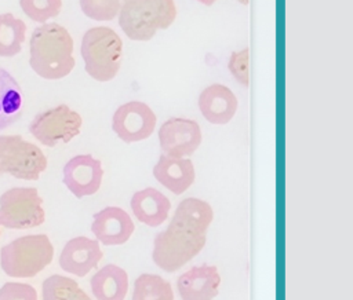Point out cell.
Returning <instances> with one entry per match:
<instances>
[{
    "instance_id": "obj_27",
    "label": "cell",
    "mask_w": 353,
    "mask_h": 300,
    "mask_svg": "<svg viewBox=\"0 0 353 300\" xmlns=\"http://www.w3.org/2000/svg\"><path fill=\"white\" fill-rule=\"evenodd\" d=\"M0 300H39L36 289L23 282H6L0 288Z\"/></svg>"
},
{
    "instance_id": "obj_14",
    "label": "cell",
    "mask_w": 353,
    "mask_h": 300,
    "mask_svg": "<svg viewBox=\"0 0 353 300\" xmlns=\"http://www.w3.org/2000/svg\"><path fill=\"white\" fill-rule=\"evenodd\" d=\"M221 286V275L216 266H194L179 275L178 293L182 300H214Z\"/></svg>"
},
{
    "instance_id": "obj_11",
    "label": "cell",
    "mask_w": 353,
    "mask_h": 300,
    "mask_svg": "<svg viewBox=\"0 0 353 300\" xmlns=\"http://www.w3.org/2000/svg\"><path fill=\"white\" fill-rule=\"evenodd\" d=\"M102 162L91 154H77L72 157L62 169V182L77 198L95 194L102 184Z\"/></svg>"
},
{
    "instance_id": "obj_8",
    "label": "cell",
    "mask_w": 353,
    "mask_h": 300,
    "mask_svg": "<svg viewBox=\"0 0 353 300\" xmlns=\"http://www.w3.org/2000/svg\"><path fill=\"white\" fill-rule=\"evenodd\" d=\"M81 116L68 105H58L37 113L29 124V132L47 147L68 143L80 133Z\"/></svg>"
},
{
    "instance_id": "obj_10",
    "label": "cell",
    "mask_w": 353,
    "mask_h": 300,
    "mask_svg": "<svg viewBox=\"0 0 353 300\" xmlns=\"http://www.w3.org/2000/svg\"><path fill=\"white\" fill-rule=\"evenodd\" d=\"M201 129L197 121L183 117L165 120L159 129L163 153L174 158H188L201 144Z\"/></svg>"
},
{
    "instance_id": "obj_16",
    "label": "cell",
    "mask_w": 353,
    "mask_h": 300,
    "mask_svg": "<svg viewBox=\"0 0 353 300\" xmlns=\"http://www.w3.org/2000/svg\"><path fill=\"white\" fill-rule=\"evenodd\" d=\"M152 172L161 186L176 195L185 193L196 178L194 165L190 158H174L165 154L159 157Z\"/></svg>"
},
{
    "instance_id": "obj_23",
    "label": "cell",
    "mask_w": 353,
    "mask_h": 300,
    "mask_svg": "<svg viewBox=\"0 0 353 300\" xmlns=\"http://www.w3.org/2000/svg\"><path fill=\"white\" fill-rule=\"evenodd\" d=\"M174 216L207 231L212 223L214 211L207 201L196 197H188L178 204Z\"/></svg>"
},
{
    "instance_id": "obj_15",
    "label": "cell",
    "mask_w": 353,
    "mask_h": 300,
    "mask_svg": "<svg viewBox=\"0 0 353 300\" xmlns=\"http://www.w3.org/2000/svg\"><path fill=\"white\" fill-rule=\"evenodd\" d=\"M203 117L215 125L228 124L237 111V98L233 91L223 84H211L205 87L197 99Z\"/></svg>"
},
{
    "instance_id": "obj_20",
    "label": "cell",
    "mask_w": 353,
    "mask_h": 300,
    "mask_svg": "<svg viewBox=\"0 0 353 300\" xmlns=\"http://www.w3.org/2000/svg\"><path fill=\"white\" fill-rule=\"evenodd\" d=\"M26 37V23L11 12L0 14V56H15Z\"/></svg>"
},
{
    "instance_id": "obj_12",
    "label": "cell",
    "mask_w": 353,
    "mask_h": 300,
    "mask_svg": "<svg viewBox=\"0 0 353 300\" xmlns=\"http://www.w3.org/2000/svg\"><path fill=\"white\" fill-rule=\"evenodd\" d=\"M135 230L131 216L120 206H106L95 212L91 233L95 239L106 246L125 244Z\"/></svg>"
},
{
    "instance_id": "obj_22",
    "label": "cell",
    "mask_w": 353,
    "mask_h": 300,
    "mask_svg": "<svg viewBox=\"0 0 353 300\" xmlns=\"http://www.w3.org/2000/svg\"><path fill=\"white\" fill-rule=\"evenodd\" d=\"M131 300H174V290L160 275L141 274L134 282Z\"/></svg>"
},
{
    "instance_id": "obj_26",
    "label": "cell",
    "mask_w": 353,
    "mask_h": 300,
    "mask_svg": "<svg viewBox=\"0 0 353 300\" xmlns=\"http://www.w3.org/2000/svg\"><path fill=\"white\" fill-rule=\"evenodd\" d=\"M228 69L239 84H241L243 87H248L250 85V50L243 48L240 51L232 52L229 56Z\"/></svg>"
},
{
    "instance_id": "obj_9",
    "label": "cell",
    "mask_w": 353,
    "mask_h": 300,
    "mask_svg": "<svg viewBox=\"0 0 353 300\" xmlns=\"http://www.w3.org/2000/svg\"><path fill=\"white\" fill-rule=\"evenodd\" d=\"M154 111L141 100H130L120 105L112 117L113 132L125 143L148 139L156 127Z\"/></svg>"
},
{
    "instance_id": "obj_18",
    "label": "cell",
    "mask_w": 353,
    "mask_h": 300,
    "mask_svg": "<svg viewBox=\"0 0 353 300\" xmlns=\"http://www.w3.org/2000/svg\"><path fill=\"white\" fill-rule=\"evenodd\" d=\"M90 285L97 300H124L128 292V275L124 268L110 263L91 277Z\"/></svg>"
},
{
    "instance_id": "obj_3",
    "label": "cell",
    "mask_w": 353,
    "mask_h": 300,
    "mask_svg": "<svg viewBox=\"0 0 353 300\" xmlns=\"http://www.w3.org/2000/svg\"><path fill=\"white\" fill-rule=\"evenodd\" d=\"M176 14L172 0H127L119 11V25L128 39L148 41L157 30L170 28Z\"/></svg>"
},
{
    "instance_id": "obj_1",
    "label": "cell",
    "mask_w": 353,
    "mask_h": 300,
    "mask_svg": "<svg viewBox=\"0 0 353 300\" xmlns=\"http://www.w3.org/2000/svg\"><path fill=\"white\" fill-rule=\"evenodd\" d=\"M29 65L46 80L66 77L74 67L73 39L66 28L57 22L33 29L29 40Z\"/></svg>"
},
{
    "instance_id": "obj_4",
    "label": "cell",
    "mask_w": 353,
    "mask_h": 300,
    "mask_svg": "<svg viewBox=\"0 0 353 300\" xmlns=\"http://www.w3.org/2000/svg\"><path fill=\"white\" fill-rule=\"evenodd\" d=\"M80 52L88 76L106 83L113 80L120 70L123 41L113 29L94 26L83 34Z\"/></svg>"
},
{
    "instance_id": "obj_6",
    "label": "cell",
    "mask_w": 353,
    "mask_h": 300,
    "mask_svg": "<svg viewBox=\"0 0 353 300\" xmlns=\"http://www.w3.org/2000/svg\"><path fill=\"white\" fill-rule=\"evenodd\" d=\"M41 149L21 135H0V172L22 180H37L47 168Z\"/></svg>"
},
{
    "instance_id": "obj_21",
    "label": "cell",
    "mask_w": 353,
    "mask_h": 300,
    "mask_svg": "<svg viewBox=\"0 0 353 300\" xmlns=\"http://www.w3.org/2000/svg\"><path fill=\"white\" fill-rule=\"evenodd\" d=\"M41 297L43 300H92L73 278L59 274L43 281Z\"/></svg>"
},
{
    "instance_id": "obj_2",
    "label": "cell",
    "mask_w": 353,
    "mask_h": 300,
    "mask_svg": "<svg viewBox=\"0 0 353 300\" xmlns=\"http://www.w3.org/2000/svg\"><path fill=\"white\" fill-rule=\"evenodd\" d=\"M207 242V231L172 215L165 230L153 239L152 259L157 267L174 272L197 256Z\"/></svg>"
},
{
    "instance_id": "obj_19",
    "label": "cell",
    "mask_w": 353,
    "mask_h": 300,
    "mask_svg": "<svg viewBox=\"0 0 353 300\" xmlns=\"http://www.w3.org/2000/svg\"><path fill=\"white\" fill-rule=\"evenodd\" d=\"M23 110V94L18 81L0 66V131L14 125Z\"/></svg>"
},
{
    "instance_id": "obj_13",
    "label": "cell",
    "mask_w": 353,
    "mask_h": 300,
    "mask_svg": "<svg viewBox=\"0 0 353 300\" xmlns=\"http://www.w3.org/2000/svg\"><path fill=\"white\" fill-rule=\"evenodd\" d=\"M102 250L97 239L79 235L69 239L59 255V267L76 277H85L98 266Z\"/></svg>"
},
{
    "instance_id": "obj_5",
    "label": "cell",
    "mask_w": 353,
    "mask_h": 300,
    "mask_svg": "<svg viewBox=\"0 0 353 300\" xmlns=\"http://www.w3.org/2000/svg\"><path fill=\"white\" fill-rule=\"evenodd\" d=\"M54 257V246L46 234L22 235L0 249V267L12 278H32Z\"/></svg>"
},
{
    "instance_id": "obj_24",
    "label": "cell",
    "mask_w": 353,
    "mask_h": 300,
    "mask_svg": "<svg viewBox=\"0 0 353 300\" xmlns=\"http://www.w3.org/2000/svg\"><path fill=\"white\" fill-rule=\"evenodd\" d=\"M19 6L22 11L34 22L41 25L47 23L50 18L57 17L61 12V0H21Z\"/></svg>"
},
{
    "instance_id": "obj_25",
    "label": "cell",
    "mask_w": 353,
    "mask_h": 300,
    "mask_svg": "<svg viewBox=\"0 0 353 300\" xmlns=\"http://www.w3.org/2000/svg\"><path fill=\"white\" fill-rule=\"evenodd\" d=\"M79 4L83 14L94 21H112L121 8L119 0H80Z\"/></svg>"
},
{
    "instance_id": "obj_17",
    "label": "cell",
    "mask_w": 353,
    "mask_h": 300,
    "mask_svg": "<svg viewBox=\"0 0 353 300\" xmlns=\"http://www.w3.org/2000/svg\"><path fill=\"white\" fill-rule=\"evenodd\" d=\"M130 206L134 216L149 227H157L163 224L171 209L170 200L154 187H145L132 194Z\"/></svg>"
},
{
    "instance_id": "obj_7",
    "label": "cell",
    "mask_w": 353,
    "mask_h": 300,
    "mask_svg": "<svg viewBox=\"0 0 353 300\" xmlns=\"http://www.w3.org/2000/svg\"><path fill=\"white\" fill-rule=\"evenodd\" d=\"M46 220L43 198L36 187H11L0 195V226L26 230Z\"/></svg>"
}]
</instances>
